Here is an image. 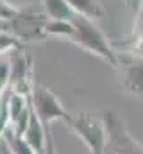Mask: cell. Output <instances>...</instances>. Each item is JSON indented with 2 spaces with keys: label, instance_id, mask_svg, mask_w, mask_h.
Wrapping results in <instances>:
<instances>
[{
  "label": "cell",
  "instance_id": "obj_10",
  "mask_svg": "<svg viewBox=\"0 0 143 154\" xmlns=\"http://www.w3.org/2000/svg\"><path fill=\"white\" fill-rule=\"evenodd\" d=\"M45 32L47 36H61V38L70 39L73 34V23L72 20H47Z\"/></svg>",
  "mask_w": 143,
  "mask_h": 154
},
{
  "label": "cell",
  "instance_id": "obj_8",
  "mask_svg": "<svg viewBox=\"0 0 143 154\" xmlns=\"http://www.w3.org/2000/svg\"><path fill=\"white\" fill-rule=\"evenodd\" d=\"M43 9L48 20H72L75 14L66 0H43Z\"/></svg>",
  "mask_w": 143,
  "mask_h": 154
},
{
  "label": "cell",
  "instance_id": "obj_5",
  "mask_svg": "<svg viewBox=\"0 0 143 154\" xmlns=\"http://www.w3.org/2000/svg\"><path fill=\"white\" fill-rule=\"evenodd\" d=\"M45 134H47V127L41 124V120L34 113L32 106H31V118H29V125L23 133V138L27 140V143L34 149L38 154H47V145H45Z\"/></svg>",
  "mask_w": 143,
  "mask_h": 154
},
{
  "label": "cell",
  "instance_id": "obj_2",
  "mask_svg": "<svg viewBox=\"0 0 143 154\" xmlns=\"http://www.w3.org/2000/svg\"><path fill=\"white\" fill-rule=\"evenodd\" d=\"M31 106L34 109L38 118L41 120V124L45 127H50V124L54 120H65L66 124H70L72 115L63 108V104L59 102V99L45 86L34 84L32 91H31Z\"/></svg>",
  "mask_w": 143,
  "mask_h": 154
},
{
  "label": "cell",
  "instance_id": "obj_14",
  "mask_svg": "<svg viewBox=\"0 0 143 154\" xmlns=\"http://www.w3.org/2000/svg\"><path fill=\"white\" fill-rule=\"evenodd\" d=\"M0 154H11V151H9V147L5 145V142L0 138Z\"/></svg>",
  "mask_w": 143,
  "mask_h": 154
},
{
  "label": "cell",
  "instance_id": "obj_6",
  "mask_svg": "<svg viewBox=\"0 0 143 154\" xmlns=\"http://www.w3.org/2000/svg\"><path fill=\"white\" fill-rule=\"evenodd\" d=\"M123 84L132 95L143 99V57L125 66Z\"/></svg>",
  "mask_w": 143,
  "mask_h": 154
},
{
  "label": "cell",
  "instance_id": "obj_9",
  "mask_svg": "<svg viewBox=\"0 0 143 154\" xmlns=\"http://www.w3.org/2000/svg\"><path fill=\"white\" fill-rule=\"evenodd\" d=\"M0 138L5 142V145L9 147L11 154H38L34 149L27 143V140H25L23 136L14 134L11 129H5V131H4V134H2Z\"/></svg>",
  "mask_w": 143,
  "mask_h": 154
},
{
  "label": "cell",
  "instance_id": "obj_3",
  "mask_svg": "<svg viewBox=\"0 0 143 154\" xmlns=\"http://www.w3.org/2000/svg\"><path fill=\"white\" fill-rule=\"evenodd\" d=\"M75 133L84 140V143L90 147L91 154H104L107 145V129L104 127V120L93 118L91 115L81 113L72 116L70 124Z\"/></svg>",
  "mask_w": 143,
  "mask_h": 154
},
{
  "label": "cell",
  "instance_id": "obj_7",
  "mask_svg": "<svg viewBox=\"0 0 143 154\" xmlns=\"http://www.w3.org/2000/svg\"><path fill=\"white\" fill-rule=\"evenodd\" d=\"M70 9L75 14L86 16L90 20H102L106 18V11L99 0H66Z\"/></svg>",
  "mask_w": 143,
  "mask_h": 154
},
{
  "label": "cell",
  "instance_id": "obj_1",
  "mask_svg": "<svg viewBox=\"0 0 143 154\" xmlns=\"http://www.w3.org/2000/svg\"><path fill=\"white\" fill-rule=\"evenodd\" d=\"M72 23H73V34L70 38L72 43H75V45L82 47L84 50L91 52L93 56L100 57L109 66L120 68V59L114 54L113 45L107 41L104 32L93 23V20L81 16V14H73Z\"/></svg>",
  "mask_w": 143,
  "mask_h": 154
},
{
  "label": "cell",
  "instance_id": "obj_12",
  "mask_svg": "<svg viewBox=\"0 0 143 154\" xmlns=\"http://www.w3.org/2000/svg\"><path fill=\"white\" fill-rule=\"evenodd\" d=\"M9 79H11V66L7 63H0V95L9 84Z\"/></svg>",
  "mask_w": 143,
  "mask_h": 154
},
{
  "label": "cell",
  "instance_id": "obj_11",
  "mask_svg": "<svg viewBox=\"0 0 143 154\" xmlns=\"http://www.w3.org/2000/svg\"><path fill=\"white\" fill-rule=\"evenodd\" d=\"M20 39L14 38L11 32H0V54L9 52V50H20Z\"/></svg>",
  "mask_w": 143,
  "mask_h": 154
},
{
  "label": "cell",
  "instance_id": "obj_13",
  "mask_svg": "<svg viewBox=\"0 0 143 154\" xmlns=\"http://www.w3.org/2000/svg\"><path fill=\"white\" fill-rule=\"evenodd\" d=\"M141 2H143V0H125V4H127V5L136 13V14L141 11Z\"/></svg>",
  "mask_w": 143,
  "mask_h": 154
},
{
  "label": "cell",
  "instance_id": "obj_4",
  "mask_svg": "<svg viewBox=\"0 0 143 154\" xmlns=\"http://www.w3.org/2000/svg\"><path fill=\"white\" fill-rule=\"evenodd\" d=\"M45 16L38 14V13H25V11H18L11 20H7V23L11 25V34L18 39L23 41H41L47 38L45 32Z\"/></svg>",
  "mask_w": 143,
  "mask_h": 154
}]
</instances>
